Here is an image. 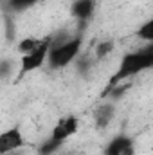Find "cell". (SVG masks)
Masks as SVG:
<instances>
[{"mask_svg":"<svg viewBox=\"0 0 153 155\" xmlns=\"http://www.w3.org/2000/svg\"><path fill=\"white\" fill-rule=\"evenodd\" d=\"M151 65H153V47L151 45L144 47L142 51H137V52H130V54H126V56L122 58V61H121L119 71H117V72L114 74V78L110 79V83L106 85V88L114 87L115 83L124 81L126 78L135 76V74H139V72L150 69Z\"/></svg>","mask_w":153,"mask_h":155,"instance_id":"cell-1","label":"cell"},{"mask_svg":"<svg viewBox=\"0 0 153 155\" xmlns=\"http://www.w3.org/2000/svg\"><path fill=\"white\" fill-rule=\"evenodd\" d=\"M79 47H81V38L79 36H74V38L67 40V41H63L60 45L49 47L47 60H49L50 69H63V67H67L77 56Z\"/></svg>","mask_w":153,"mask_h":155,"instance_id":"cell-2","label":"cell"},{"mask_svg":"<svg viewBox=\"0 0 153 155\" xmlns=\"http://www.w3.org/2000/svg\"><path fill=\"white\" fill-rule=\"evenodd\" d=\"M49 47H50V36H47V38L41 40V43H40L34 51L24 54V58H22V61H20V63H22V67H20V76H24V74H27V72H33V71H36L38 67H41V63L47 60Z\"/></svg>","mask_w":153,"mask_h":155,"instance_id":"cell-3","label":"cell"},{"mask_svg":"<svg viewBox=\"0 0 153 155\" xmlns=\"http://www.w3.org/2000/svg\"><path fill=\"white\" fill-rule=\"evenodd\" d=\"M20 146H24V135L20 128H9L0 134V155L11 153Z\"/></svg>","mask_w":153,"mask_h":155,"instance_id":"cell-4","label":"cell"},{"mask_svg":"<svg viewBox=\"0 0 153 155\" xmlns=\"http://www.w3.org/2000/svg\"><path fill=\"white\" fill-rule=\"evenodd\" d=\"M76 130H77V119L74 116H67L56 123V126L52 128V135L50 137L56 139V141H60V143H63L70 135H74Z\"/></svg>","mask_w":153,"mask_h":155,"instance_id":"cell-5","label":"cell"},{"mask_svg":"<svg viewBox=\"0 0 153 155\" xmlns=\"http://www.w3.org/2000/svg\"><path fill=\"white\" fill-rule=\"evenodd\" d=\"M105 155H133V141L126 135H117L105 148Z\"/></svg>","mask_w":153,"mask_h":155,"instance_id":"cell-6","label":"cell"},{"mask_svg":"<svg viewBox=\"0 0 153 155\" xmlns=\"http://www.w3.org/2000/svg\"><path fill=\"white\" fill-rule=\"evenodd\" d=\"M94 0H76L72 5V15L77 20H88L94 15Z\"/></svg>","mask_w":153,"mask_h":155,"instance_id":"cell-7","label":"cell"},{"mask_svg":"<svg viewBox=\"0 0 153 155\" xmlns=\"http://www.w3.org/2000/svg\"><path fill=\"white\" fill-rule=\"evenodd\" d=\"M114 114H115V108L112 105H103L96 110L94 114V119H96V126L97 128H105L110 124V121L114 119Z\"/></svg>","mask_w":153,"mask_h":155,"instance_id":"cell-8","label":"cell"},{"mask_svg":"<svg viewBox=\"0 0 153 155\" xmlns=\"http://www.w3.org/2000/svg\"><path fill=\"white\" fill-rule=\"evenodd\" d=\"M38 0H7V5L11 11H25L29 7H33Z\"/></svg>","mask_w":153,"mask_h":155,"instance_id":"cell-9","label":"cell"},{"mask_svg":"<svg viewBox=\"0 0 153 155\" xmlns=\"http://www.w3.org/2000/svg\"><path fill=\"white\" fill-rule=\"evenodd\" d=\"M40 43H41V40H36V38H24L20 43H18V51H20L22 54H27V52L34 51Z\"/></svg>","mask_w":153,"mask_h":155,"instance_id":"cell-10","label":"cell"},{"mask_svg":"<svg viewBox=\"0 0 153 155\" xmlns=\"http://www.w3.org/2000/svg\"><path fill=\"white\" fill-rule=\"evenodd\" d=\"M63 143H60V141H56V139H49L47 143H43L41 144V148H40V155H52V153H56L58 152V148L61 146Z\"/></svg>","mask_w":153,"mask_h":155,"instance_id":"cell-11","label":"cell"},{"mask_svg":"<svg viewBox=\"0 0 153 155\" xmlns=\"http://www.w3.org/2000/svg\"><path fill=\"white\" fill-rule=\"evenodd\" d=\"M112 49H114V41H110V40L101 41V43L96 47V58H97V60H103L105 56H108V54L112 52Z\"/></svg>","mask_w":153,"mask_h":155,"instance_id":"cell-12","label":"cell"},{"mask_svg":"<svg viewBox=\"0 0 153 155\" xmlns=\"http://www.w3.org/2000/svg\"><path fill=\"white\" fill-rule=\"evenodd\" d=\"M139 38L148 40V41L153 40V20H148V22L139 29Z\"/></svg>","mask_w":153,"mask_h":155,"instance_id":"cell-13","label":"cell"},{"mask_svg":"<svg viewBox=\"0 0 153 155\" xmlns=\"http://www.w3.org/2000/svg\"><path fill=\"white\" fill-rule=\"evenodd\" d=\"M90 67H92V63H90V60H88L86 56H85V58H81V60L77 61V71H79L83 76L88 72V69H90Z\"/></svg>","mask_w":153,"mask_h":155,"instance_id":"cell-14","label":"cell"},{"mask_svg":"<svg viewBox=\"0 0 153 155\" xmlns=\"http://www.w3.org/2000/svg\"><path fill=\"white\" fill-rule=\"evenodd\" d=\"M11 71V67H9V63L7 61H0V78H4L7 72Z\"/></svg>","mask_w":153,"mask_h":155,"instance_id":"cell-15","label":"cell"},{"mask_svg":"<svg viewBox=\"0 0 153 155\" xmlns=\"http://www.w3.org/2000/svg\"><path fill=\"white\" fill-rule=\"evenodd\" d=\"M0 2H5V0H0Z\"/></svg>","mask_w":153,"mask_h":155,"instance_id":"cell-16","label":"cell"}]
</instances>
